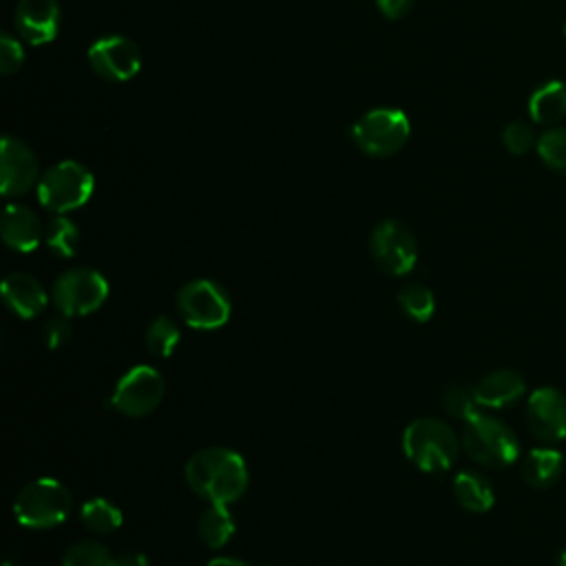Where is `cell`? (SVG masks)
<instances>
[{"mask_svg": "<svg viewBox=\"0 0 566 566\" xmlns=\"http://www.w3.org/2000/svg\"><path fill=\"white\" fill-rule=\"evenodd\" d=\"M369 252L380 272L409 274L418 261V243L411 228L398 219H382L369 234Z\"/></svg>", "mask_w": 566, "mask_h": 566, "instance_id": "cell-8", "label": "cell"}, {"mask_svg": "<svg viewBox=\"0 0 566 566\" xmlns=\"http://www.w3.org/2000/svg\"><path fill=\"white\" fill-rule=\"evenodd\" d=\"M115 555L97 539H77L62 555V566H113Z\"/></svg>", "mask_w": 566, "mask_h": 566, "instance_id": "cell-27", "label": "cell"}, {"mask_svg": "<svg viewBox=\"0 0 566 566\" xmlns=\"http://www.w3.org/2000/svg\"><path fill=\"white\" fill-rule=\"evenodd\" d=\"M453 495L458 504L471 513H486L495 504V493L489 478L471 469L455 473Z\"/></svg>", "mask_w": 566, "mask_h": 566, "instance_id": "cell-20", "label": "cell"}, {"mask_svg": "<svg viewBox=\"0 0 566 566\" xmlns=\"http://www.w3.org/2000/svg\"><path fill=\"white\" fill-rule=\"evenodd\" d=\"M376 4H378L380 13H382L385 18L398 20V18H402L405 13H409L413 0H376Z\"/></svg>", "mask_w": 566, "mask_h": 566, "instance_id": "cell-32", "label": "cell"}, {"mask_svg": "<svg viewBox=\"0 0 566 566\" xmlns=\"http://www.w3.org/2000/svg\"><path fill=\"white\" fill-rule=\"evenodd\" d=\"M24 62V49L20 44L18 38H13L11 33H2L0 38V71L2 75H11L15 71H20Z\"/></svg>", "mask_w": 566, "mask_h": 566, "instance_id": "cell-30", "label": "cell"}, {"mask_svg": "<svg viewBox=\"0 0 566 566\" xmlns=\"http://www.w3.org/2000/svg\"><path fill=\"white\" fill-rule=\"evenodd\" d=\"M179 338H181V332H179L177 323L170 316L153 318L150 325L146 327V334H144L146 349L155 358H168L177 349Z\"/></svg>", "mask_w": 566, "mask_h": 566, "instance_id": "cell-24", "label": "cell"}, {"mask_svg": "<svg viewBox=\"0 0 566 566\" xmlns=\"http://www.w3.org/2000/svg\"><path fill=\"white\" fill-rule=\"evenodd\" d=\"M186 484L210 504L237 502L250 482L248 464L230 447H206L192 453L184 467Z\"/></svg>", "mask_w": 566, "mask_h": 566, "instance_id": "cell-1", "label": "cell"}, {"mask_svg": "<svg viewBox=\"0 0 566 566\" xmlns=\"http://www.w3.org/2000/svg\"><path fill=\"white\" fill-rule=\"evenodd\" d=\"M177 312L195 329H219L232 314V301L226 287L212 279H195L177 292Z\"/></svg>", "mask_w": 566, "mask_h": 566, "instance_id": "cell-7", "label": "cell"}, {"mask_svg": "<svg viewBox=\"0 0 566 566\" xmlns=\"http://www.w3.org/2000/svg\"><path fill=\"white\" fill-rule=\"evenodd\" d=\"M71 509L73 495L60 480L53 478L27 482L13 500V515L18 524L35 531L60 526L69 517Z\"/></svg>", "mask_w": 566, "mask_h": 566, "instance_id": "cell-4", "label": "cell"}, {"mask_svg": "<svg viewBox=\"0 0 566 566\" xmlns=\"http://www.w3.org/2000/svg\"><path fill=\"white\" fill-rule=\"evenodd\" d=\"M400 310L416 323H427L436 312V296L427 285L409 283L398 292Z\"/></svg>", "mask_w": 566, "mask_h": 566, "instance_id": "cell-26", "label": "cell"}, {"mask_svg": "<svg viewBox=\"0 0 566 566\" xmlns=\"http://www.w3.org/2000/svg\"><path fill=\"white\" fill-rule=\"evenodd\" d=\"M113 566H148V557L142 551H122L115 555Z\"/></svg>", "mask_w": 566, "mask_h": 566, "instance_id": "cell-33", "label": "cell"}, {"mask_svg": "<svg viewBox=\"0 0 566 566\" xmlns=\"http://www.w3.org/2000/svg\"><path fill=\"white\" fill-rule=\"evenodd\" d=\"M411 135L409 117L394 106H380L367 111L352 126L354 144L371 157H389L398 153Z\"/></svg>", "mask_w": 566, "mask_h": 566, "instance_id": "cell-6", "label": "cell"}, {"mask_svg": "<svg viewBox=\"0 0 566 566\" xmlns=\"http://www.w3.org/2000/svg\"><path fill=\"white\" fill-rule=\"evenodd\" d=\"M526 424L544 444L566 440V396L557 387H539L526 400Z\"/></svg>", "mask_w": 566, "mask_h": 566, "instance_id": "cell-12", "label": "cell"}, {"mask_svg": "<svg viewBox=\"0 0 566 566\" xmlns=\"http://www.w3.org/2000/svg\"><path fill=\"white\" fill-rule=\"evenodd\" d=\"M0 232L4 245L15 252H31L44 239V226L40 223L38 214L22 203L4 206Z\"/></svg>", "mask_w": 566, "mask_h": 566, "instance_id": "cell-15", "label": "cell"}, {"mask_svg": "<svg viewBox=\"0 0 566 566\" xmlns=\"http://www.w3.org/2000/svg\"><path fill=\"white\" fill-rule=\"evenodd\" d=\"M62 22L57 0H20L15 7V29L29 44L42 46L55 40Z\"/></svg>", "mask_w": 566, "mask_h": 566, "instance_id": "cell-14", "label": "cell"}, {"mask_svg": "<svg viewBox=\"0 0 566 566\" xmlns=\"http://www.w3.org/2000/svg\"><path fill=\"white\" fill-rule=\"evenodd\" d=\"M53 303L66 316H84L104 305L108 281L93 268H71L53 283Z\"/></svg>", "mask_w": 566, "mask_h": 566, "instance_id": "cell-9", "label": "cell"}, {"mask_svg": "<svg viewBox=\"0 0 566 566\" xmlns=\"http://www.w3.org/2000/svg\"><path fill=\"white\" fill-rule=\"evenodd\" d=\"M462 449L480 467L504 469L517 460L520 440L504 420L480 411L462 427Z\"/></svg>", "mask_w": 566, "mask_h": 566, "instance_id": "cell-3", "label": "cell"}, {"mask_svg": "<svg viewBox=\"0 0 566 566\" xmlns=\"http://www.w3.org/2000/svg\"><path fill=\"white\" fill-rule=\"evenodd\" d=\"M86 57L91 69L108 82H126L135 77L142 69L139 46L130 38L119 33H111L95 40L88 46Z\"/></svg>", "mask_w": 566, "mask_h": 566, "instance_id": "cell-11", "label": "cell"}, {"mask_svg": "<svg viewBox=\"0 0 566 566\" xmlns=\"http://www.w3.org/2000/svg\"><path fill=\"white\" fill-rule=\"evenodd\" d=\"M0 190L4 197L29 192L38 179V157L29 144L4 135L0 146Z\"/></svg>", "mask_w": 566, "mask_h": 566, "instance_id": "cell-13", "label": "cell"}, {"mask_svg": "<svg viewBox=\"0 0 566 566\" xmlns=\"http://www.w3.org/2000/svg\"><path fill=\"white\" fill-rule=\"evenodd\" d=\"M473 391L482 409H506L524 396L526 382L524 376L515 369H495L482 376L473 385Z\"/></svg>", "mask_w": 566, "mask_h": 566, "instance_id": "cell-16", "label": "cell"}, {"mask_svg": "<svg viewBox=\"0 0 566 566\" xmlns=\"http://www.w3.org/2000/svg\"><path fill=\"white\" fill-rule=\"evenodd\" d=\"M564 469V455L553 447H537L531 449L522 460V480L533 489H548L553 486Z\"/></svg>", "mask_w": 566, "mask_h": 566, "instance_id": "cell-18", "label": "cell"}, {"mask_svg": "<svg viewBox=\"0 0 566 566\" xmlns=\"http://www.w3.org/2000/svg\"><path fill=\"white\" fill-rule=\"evenodd\" d=\"M80 517H82V524L97 535H108L117 531L124 522L122 511L106 497L86 500L80 509Z\"/></svg>", "mask_w": 566, "mask_h": 566, "instance_id": "cell-23", "label": "cell"}, {"mask_svg": "<svg viewBox=\"0 0 566 566\" xmlns=\"http://www.w3.org/2000/svg\"><path fill=\"white\" fill-rule=\"evenodd\" d=\"M502 144L511 155H526L537 146V135L526 122H511L502 130Z\"/></svg>", "mask_w": 566, "mask_h": 566, "instance_id": "cell-29", "label": "cell"}, {"mask_svg": "<svg viewBox=\"0 0 566 566\" xmlns=\"http://www.w3.org/2000/svg\"><path fill=\"white\" fill-rule=\"evenodd\" d=\"M528 115L546 128L557 126L566 117V84L562 80L539 84L528 97Z\"/></svg>", "mask_w": 566, "mask_h": 566, "instance_id": "cell-19", "label": "cell"}, {"mask_svg": "<svg viewBox=\"0 0 566 566\" xmlns=\"http://www.w3.org/2000/svg\"><path fill=\"white\" fill-rule=\"evenodd\" d=\"M562 33H564V42H566V22H564V29H562Z\"/></svg>", "mask_w": 566, "mask_h": 566, "instance_id": "cell-36", "label": "cell"}, {"mask_svg": "<svg viewBox=\"0 0 566 566\" xmlns=\"http://www.w3.org/2000/svg\"><path fill=\"white\" fill-rule=\"evenodd\" d=\"M199 537L210 548H221L234 535V515L228 504H210L197 524Z\"/></svg>", "mask_w": 566, "mask_h": 566, "instance_id": "cell-21", "label": "cell"}, {"mask_svg": "<svg viewBox=\"0 0 566 566\" xmlns=\"http://www.w3.org/2000/svg\"><path fill=\"white\" fill-rule=\"evenodd\" d=\"M73 329H71V316L66 314H55L51 316L46 323H44V329H42V338L46 343L49 349H57L62 345L69 343Z\"/></svg>", "mask_w": 566, "mask_h": 566, "instance_id": "cell-31", "label": "cell"}, {"mask_svg": "<svg viewBox=\"0 0 566 566\" xmlns=\"http://www.w3.org/2000/svg\"><path fill=\"white\" fill-rule=\"evenodd\" d=\"M95 177L84 164L75 159H62L40 177L38 199L46 210L66 214L82 208L91 199Z\"/></svg>", "mask_w": 566, "mask_h": 566, "instance_id": "cell-5", "label": "cell"}, {"mask_svg": "<svg viewBox=\"0 0 566 566\" xmlns=\"http://www.w3.org/2000/svg\"><path fill=\"white\" fill-rule=\"evenodd\" d=\"M206 566H250V564H245L243 559H239V557H228V555H221V557H214V559H210Z\"/></svg>", "mask_w": 566, "mask_h": 566, "instance_id": "cell-34", "label": "cell"}, {"mask_svg": "<svg viewBox=\"0 0 566 566\" xmlns=\"http://www.w3.org/2000/svg\"><path fill=\"white\" fill-rule=\"evenodd\" d=\"M80 228L75 221H71L64 214H55L46 226H44V243L49 245L51 252H55L62 259H71L80 250Z\"/></svg>", "mask_w": 566, "mask_h": 566, "instance_id": "cell-22", "label": "cell"}, {"mask_svg": "<svg viewBox=\"0 0 566 566\" xmlns=\"http://www.w3.org/2000/svg\"><path fill=\"white\" fill-rule=\"evenodd\" d=\"M557 566H566V548L557 555Z\"/></svg>", "mask_w": 566, "mask_h": 566, "instance_id": "cell-35", "label": "cell"}, {"mask_svg": "<svg viewBox=\"0 0 566 566\" xmlns=\"http://www.w3.org/2000/svg\"><path fill=\"white\" fill-rule=\"evenodd\" d=\"M535 150L548 170L566 175V126L557 124L539 133Z\"/></svg>", "mask_w": 566, "mask_h": 566, "instance_id": "cell-25", "label": "cell"}, {"mask_svg": "<svg viewBox=\"0 0 566 566\" xmlns=\"http://www.w3.org/2000/svg\"><path fill=\"white\" fill-rule=\"evenodd\" d=\"M2 301L20 318L38 316L46 303V290L42 283L27 272H11L2 281Z\"/></svg>", "mask_w": 566, "mask_h": 566, "instance_id": "cell-17", "label": "cell"}, {"mask_svg": "<svg viewBox=\"0 0 566 566\" xmlns=\"http://www.w3.org/2000/svg\"><path fill=\"white\" fill-rule=\"evenodd\" d=\"M460 451L455 431L440 418H416L402 431L405 458L424 473H440L453 467Z\"/></svg>", "mask_w": 566, "mask_h": 566, "instance_id": "cell-2", "label": "cell"}, {"mask_svg": "<svg viewBox=\"0 0 566 566\" xmlns=\"http://www.w3.org/2000/svg\"><path fill=\"white\" fill-rule=\"evenodd\" d=\"M442 405L447 409L449 416L467 422L471 420L473 416H478L482 411V407L478 405L475 400V391L473 387L469 385H462V382H455V385H449L442 394Z\"/></svg>", "mask_w": 566, "mask_h": 566, "instance_id": "cell-28", "label": "cell"}, {"mask_svg": "<svg viewBox=\"0 0 566 566\" xmlns=\"http://www.w3.org/2000/svg\"><path fill=\"white\" fill-rule=\"evenodd\" d=\"M164 391V376L155 367L135 365L117 380L108 402L115 411L124 416L142 418L161 402Z\"/></svg>", "mask_w": 566, "mask_h": 566, "instance_id": "cell-10", "label": "cell"}]
</instances>
